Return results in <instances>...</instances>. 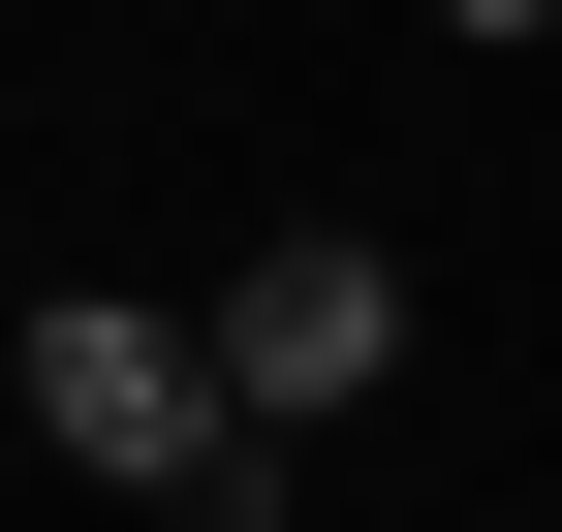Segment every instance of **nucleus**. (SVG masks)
<instances>
[{"mask_svg": "<svg viewBox=\"0 0 562 532\" xmlns=\"http://www.w3.org/2000/svg\"><path fill=\"white\" fill-rule=\"evenodd\" d=\"M0 376H32V439H63V470H94V501H188V470H220V345H188V313H125V282H32V313H0Z\"/></svg>", "mask_w": 562, "mask_h": 532, "instance_id": "nucleus-1", "label": "nucleus"}, {"mask_svg": "<svg viewBox=\"0 0 562 532\" xmlns=\"http://www.w3.org/2000/svg\"><path fill=\"white\" fill-rule=\"evenodd\" d=\"M188 345H220V408H250V439H344V408L406 376V251H375V220H281Z\"/></svg>", "mask_w": 562, "mask_h": 532, "instance_id": "nucleus-2", "label": "nucleus"}]
</instances>
